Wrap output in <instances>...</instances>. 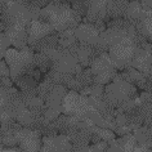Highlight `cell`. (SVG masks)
<instances>
[{
  "mask_svg": "<svg viewBox=\"0 0 152 152\" xmlns=\"http://www.w3.org/2000/svg\"><path fill=\"white\" fill-rule=\"evenodd\" d=\"M10 74H9V68L7 66V63L4 61H0V83L4 77H9Z\"/></svg>",
  "mask_w": 152,
  "mask_h": 152,
  "instance_id": "cell-29",
  "label": "cell"
},
{
  "mask_svg": "<svg viewBox=\"0 0 152 152\" xmlns=\"http://www.w3.org/2000/svg\"><path fill=\"white\" fill-rule=\"evenodd\" d=\"M0 125H1V124H0Z\"/></svg>",
  "mask_w": 152,
  "mask_h": 152,
  "instance_id": "cell-35",
  "label": "cell"
},
{
  "mask_svg": "<svg viewBox=\"0 0 152 152\" xmlns=\"http://www.w3.org/2000/svg\"><path fill=\"white\" fill-rule=\"evenodd\" d=\"M5 37L8 39L9 44H12L14 49H23L27 47L28 43V35L26 31V27L20 25H14L10 26L5 30L4 32Z\"/></svg>",
  "mask_w": 152,
  "mask_h": 152,
  "instance_id": "cell-10",
  "label": "cell"
},
{
  "mask_svg": "<svg viewBox=\"0 0 152 152\" xmlns=\"http://www.w3.org/2000/svg\"><path fill=\"white\" fill-rule=\"evenodd\" d=\"M144 126H148V128H151V129H152V120H151V121H148L147 124H144Z\"/></svg>",
  "mask_w": 152,
  "mask_h": 152,
  "instance_id": "cell-32",
  "label": "cell"
},
{
  "mask_svg": "<svg viewBox=\"0 0 152 152\" xmlns=\"http://www.w3.org/2000/svg\"><path fill=\"white\" fill-rule=\"evenodd\" d=\"M1 152H22L21 150H20V147H7V148H3V151Z\"/></svg>",
  "mask_w": 152,
  "mask_h": 152,
  "instance_id": "cell-31",
  "label": "cell"
},
{
  "mask_svg": "<svg viewBox=\"0 0 152 152\" xmlns=\"http://www.w3.org/2000/svg\"><path fill=\"white\" fill-rule=\"evenodd\" d=\"M89 5H90V1H84V0H79V1H72L71 3V8L74 9L81 18H84L86 16Z\"/></svg>",
  "mask_w": 152,
  "mask_h": 152,
  "instance_id": "cell-25",
  "label": "cell"
},
{
  "mask_svg": "<svg viewBox=\"0 0 152 152\" xmlns=\"http://www.w3.org/2000/svg\"><path fill=\"white\" fill-rule=\"evenodd\" d=\"M26 31H27V35H28L27 47L35 44L36 41L41 40L45 36L57 34L48 22H43V21H31V23L26 27Z\"/></svg>",
  "mask_w": 152,
  "mask_h": 152,
  "instance_id": "cell-9",
  "label": "cell"
},
{
  "mask_svg": "<svg viewBox=\"0 0 152 152\" xmlns=\"http://www.w3.org/2000/svg\"><path fill=\"white\" fill-rule=\"evenodd\" d=\"M101 54H103V53H101L94 45L79 43V50H77V54H76V58H77V62L83 68L84 67L88 68L90 67L93 61Z\"/></svg>",
  "mask_w": 152,
  "mask_h": 152,
  "instance_id": "cell-15",
  "label": "cell"
},
{
  "mask_svg": "<svg viewBox=\"0 0 152 152\" xmlns=\"http://www.w3.org/2000/svg\"><path fill=\"white\" fill-rule=\"evenodd\" d=\"M143 90L144 92H148V93H152V76L146 77V83H144Z\"/></svg>",
  "mask_w": 152,
  "mask_h": 152,
  "instance_id": "cell-30",
  "label": "cell"
},
{
  "mask_svg": "<svg viewBox=\"0 0 152 152\" xmlns=\"http://www.w3.org/2000/svg\"><path fill=\"white\" fill-rule=\"evenodd\" d=\"M61 112H62V108H48L47 107V110L44 112V117L48 121H54L59 117Z\"/></svg>",
  "mask_w": 152,
  "mask_h": 152,
  "instance_id": "cell-26",
  "label": "cell"
},
{
  "mask_svg": "<svg viewBox=\"0 0 152 152\" xmlns=\"http://www.w3.org/2000/svg\"><path fill=\"white\" fill-rule=\"evenodd\" d=\"M49 57L52 62L50 70L57 72H63V74H70V75H77L83 71V67L79 64L77 58L71 54L67 49L61 48L59 45L57 48L48 49L45 52H41Z\"/></svg>",
  "mask_w": 152,
  "mask_h": 152,
  "instance_id": "cell-4",
  "label": "cell"
},
{
  "mask_svg": "<svg viewBox=\"0 0 152 152\" xmlns=\"http://www.w3.org/2000/svg\"><path fill=\"white\" fill-rule=\"evenodd\" d=\"M104 94V86L99 84H93L90 86V96L93 97H103Z\"/></svg>",
  "mask_w": 152,
  "mask_h": 152,
  "instance_id": "cell-28",
  "label": "cell"
},
{
  "mask_svg": "<svg viewBox=\"0 0 152 152\" xmlns=\"http://www.w3.org/2000/svg\"><path fill=\"white\" fill-rule=\"evenodd\" d=\"M59 45V36L58 34H53V35H49V36H45L43 37L41 40L36 41L35 44L30 45V49L34 52L35 50L36 53H41V52H45L48 49H53V48H57Z\"/></svg>",
  "mask_w": 152,
  "mask_h": 152,
  "instance_id": "cell-19",
  "label": "cell"
},
{
  "mask_svg": "<svg viewBox=\"0 0 152 152\" xmlns=\"http://www.w3.org/2000/svg\"><path fill=\"white\" fill-rule=\"evenodd\" d=\"M67 94V89L62 85H54V88L45 101V106L48 108H62V102Z\"/></svg>",
  "mask_w": 152,
  "mask_h": 152,
  "instance_id": "cell-18",
  "label": "cell"
},
{
  "mask_svg": "<svg viewBox=\"0 0 152 152\" xmlns=\"http://www.w3.org/2000/svg\"><path fill=\"white\" fill-rule=\"evenodd\" d=\"M106 7H107V1H104V0L90 1L88 13H86V16L83 18L84 23L94 25L96 22H99V21H103L106 23V22H107V12H106Z\"/></svg>",
  "mask_w": 152,
  "mask_h": 152,
  "instance_id": "cell-12",
  "label": "cell"
},
{
  "mask_svg": "<svg viewBox=\"0 0 152 152\" xmlns=\"http://www.w3.org/2000/svg\"><path fill=\"white\" fill-rule=\"evenodd\" d=\"M48 22L53 30L59 34L67 30H75L81 23L83 18L71 8L68 1H50L49 4L40 10V20Z\"/></svg>",
  "mask_w": 152,
  "mask_h": 152,
  "instance_id": "cell-1",
  "label": "cell"
},
{
  "mask_svg": "<svg viewBox=\"0 0 152 152\" xmlns=\"http://www.w3.org/2000/svg\"><path fill=\"white\" fill-rule=\"evenodd\" d=\"M93 111L94 108L89 104L88 97L81 96L77 92L67 90V94L64 96L62 102L63 115L72 116L80 121H85V120H89Z\"/></svg>",
  "mask_w": 152,
  "mask_h": 152,
  "instance_id": "cell-5",
  "label": "cell"
},
{
  "mask_svg": "<svg viewBox=\"0 0 152 152\" xmlns=\"http://www.w3.org/2000/svg\"><path fill=\"white\" fill-rule=\"evenodd\" d=\"M40 152H74L70 139L66 135L58 134L56 137H43L41 138Z\"/></svg>",
  "mask_w": 152,
  "mask_h": 152,
  "instance_id": "cell-8",
  "label": "cell"
},
{
  "mask_svg": "<svg viewBox=\"0 0 152 152\" xmlns=\"http://www.w3.org/2000/svg\"><path fill=\"white\" fill-rule=\"evenodd\" d=\"M4 62L9 68V74L14 81L17 77L28 75L35 70V53L28 47L23 49H8L4 56Z\"/></svg>",
  "mask_w": 152,
  "mask_h": 152,
  "instance_id": "cell-2",
  "label": "cell"
},
{
  "mask_svg": "<svg viewBox=\"0 0 152 152\" xmlns=\"http://www.w3.org/2000/svg\"><path fill=\"white\" fill-rule=\"evenodd\" d=\"M93 84H94V75L92 70L88 67V68H83V71L80 74L72 76V80L70 81L67 89L72 90V92L80 93L85 88H90Z\"/></svg>",
  "mask_w": 152,
  "mask_h": 152,
  "instance_id": "cell-13",
  "label": "cell"
},
{
  "mask_svg": "<svg viewBox=\"0 0 152 152\" xmlns=\"http://www.w3.org/2000/svg\"><path fill=\"white\" fill-rule=\"evenodd\" d=\"M128 5L129 1H126V0H110V1H107V7H106L107 22H110L111 20H117V18H124Z\"/></svg>",
  "mask_w": 152,
  "mask_h": 152,
  "instance_id": "cell-16",
  "label": "cell"
},
{
  "mask_svg": "<svg viewBox=\"0 0 152 152\" xmlns=\"http://www.w3.org/2000/svg\"><path fill=\"white\" fill-rule=\"evenodd\" d=\"M8 49H9V41L5 37L4 34L0 32V61H1V58H4Z\"/></svg>",
  "mask_w": 152,
  "mask_h": 152,
  "instance_id": "cell-27",
  "label": "cell"
},
{
  "mask_svg": "<svg viewBox=\"0 0 152 152\" xmlns=\"http://www.w3.org/2000/svg\"><path fill=\"white\" fill-rule=\"evenodd\" d=\"M137 97V88L121 79L120 74H117L113 80L104 86L103 98L110 107L119 108L125 101L133 99Z\"/></svg>",
  "mask_w": 152,
  "mask_h": 152,
  "instance_id": "cell-3",
  "label": "cell"
},
{
  "mask_svg": "<svg viewBox=\"0 0 152 152\" xmlns=\"http://www.w3.org/2000/svg\"><path fill=\"white\" fill-rule=\"evenodd\" d=\"M137 110H138L139 115L142 116V119H143V125L152 120V103L142 102L139 106H137Z\"/></svg>",
  "mask_w": 152,
  "mask_h": 152,
  "instance_id": "cell-24",
  "label": "cell"
},
{
  "mask_svg": "<svg viewBox=\"0 0 152 152\" xmlns=\"http://www.w3.org/2000/svg\"><path fill=\"white\" fill-rule=\"evenodd\" d=\"M151 103H152V93H151Z\"/></svg>",
  "mask_w": 152,
  "mask_h": 152,
  "instance_id": "cell-34",
  "label": "cell"
},
{
  "mask_svg": "<svg viewBox=\"0 0 152 152\" xmlns=\"http://www.w3.org/2000/svg\"><path fill=\"white\" fill-rule=\"evenodd\" d=\"M132 67L144 75V77L152 76V56L144 49L137 48L134 58L132 61Z\"/></svg>",
  "mask_w": 152,
  "mask_h": 152,
  "instance_id": "cell-11",
  "label": "cell"
},
{
  "mask_svg": "<svg viewBox=\"0 0 152 152\" xmlns=\"http://www.w3.org/2000/svg\"><path fill=\"white\" fill-rule=\"evenodd\" d=\"M99 31L89 23H80L75 28V37L79 43L88 44V45H96L99 37Z\"/></svg>",
  "mask_w": 152,
  "mask_h": 152,
  "instance_id": "cell-14",
  "label": "cell"
},
{
  "mask_svg": "<svg viewBox=\"0 0 152 152\" xmlns=\"http://www.w3.org/2000/svg\"><path fill=\"white\" fill-rule=\"evenodd\" d=\"M47 76L50 79L53 83H54V84L62 85L66 89H67L68 84H70V81L72 80V75H70V74H63V72H57V71H53V70L48 71L47 72Z\"/></svg>",
  "mask_w": 152,
  "mask_h": 152,
  "instance_id": "cell-21",
  "label": "cell"
},
{
  "mask_svg": "<svg viewBox=\"0 0 152 152\" xmlns=\"http://www.w3.org/2000/svg\"><path fill=\"white\" fill-rule=\"evenodd\" d=\"M89 68L92 70L94 76L99 75V74H103V72L110 71V70H116L115 64H113L112 59L110 58L108 53H103V54H101L99 57H97V58L92 62V64H90Z\"/></svg>",
  "mask_w": 152,
  "mask_h": 152,
  "instance_id": "cell-17",
  "label": "cell"
},
{
  "mask_svg": "<svg viewBox=\"0 0 152 152\" xmlns=\"http://www.w3.org/2000/svg\"><path fill=\"white\" fill-rule=\"evenodd\" d=\"M137 143L147 148H152V129L148 126H140L133 132Z\"/></svg>",
  "mask_w": 152,
  "mask_h": 152,
  "instance_id": "cell-20",
  "label": "cell"
},
{
  "mask_svg": "<svg viewBox=\"0 0 152 152\" xmlns=\"http://www.w3.org/2000/svg\"><path fill=\"white\" fill-rule=\"evenodd\" d=\"M18 146L22 152H40L41 138L39 132L31 130L27 128H22L16 134Z\"/></svg>",
  "mask_w": 152,
  "mask_h": 152,
  "instance_id": "cell-7",
  "label": "cell"
},
{
  "mask_svg": "<svg viewBox=\"0 0 152 152\" xmlns=\"http://www.w3.org/2000/svg\"><path fill=\"white\" fill-rule=\"evenodd\" d=\"M54 85H56L54 83H53L48 76H45L44 80L37 85V97H39L41 101L45 102L47 98L49 97V94H50V92L53 90V88H54Z\"/></svg>",
  "mask_w": 152,
  "mask_h": 152,
  "instance_id": "cell-22",
  "label": "cell"
},
{
  "mask_svg": "<svg viewBox=\"0 0 152 152\" xmlns=\"http://www.w3.org/2000/svg\"><path fill=\"white\" fill-rule=\"evenodd\" d=\"M35 67L39 68L40 72H48L52 68V62L49 57L44 53H35Z\"/></svg>",
  "mask_w": 152,
  "mask_h": 152,
  "instance_id": "cell-23",
  "label": "cell"
},
{
  "mask_svg": "<svg viewBox=\"0 0 152 152\" xmlns=\"http://www.w3.org/2000/svg\"><path fill=\"white\" fill-rule=\"evenodd\" d=\"M135 50L137 45L130 37H128L110 48L108 56L112 59L116 70H126L132 67V61L134 58Z\"/></svg>",
  "mask_w": 152,
  "mask_h": 152,
  "instance_id": "cell-6",
  "label": "cell"
},
{
  "mask_svg": "<svg viewBox=\"0 0 152 152\" xmlns=\"http://www.w3.org/2000/svg\"><path fill=\"white\" fill-rule=\"evenodd\" d=\"M0 147H3V140H1V135H0Z\"/></svg>",
  "mask_w": 152,
  "mask_h": 152,
  "instance_id": "cell-33",
  "label": "cell"
}]
</instances>
